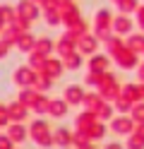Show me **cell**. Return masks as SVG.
Here are the masks:
<instances>
[{
  "label": "cell",
  "instance_id": "cell-24",
  "mask_svg": "<svg viewBox=\"0 0 144 149\" xmlns=\"http://www.w3.org/2000/svg\"><path fill=\"white\" fill-rule=\"evenodd\" d=\"M103 149H125V144H120V142H106Z\"/></svg>",
  "mask_w": 144,
  "mask_h": 149
},
{
  "label": "cell",
  "instance_id": "cell-27",
  "mask_svg": "<svg viewBox=\"0 0 144 149\" xmlns=\"http://www.w3.org/2000/svg\"><path fill=\"white\" fill-rule=\"evenodd\" d=\"M74 149H96V142H86L82 147H74Z\"/></svg>",
  "mask_w": 144,
  "mask_h": 149
},
{
  "label": "cell",
  "instance_id": "cell-13",
  "mask_svg": "<svg viewBox=\"0 0 144 149\" xmlns=\"http://www.w3.org/2000/svg\"><path fill=\"white\" fill-rule=\"evenodd\" d=\"M48 104H51V99H46V96H41V94H38V99L34 101L31 111H34L36 116H46V113H48Z\"/></svg>",
  "mask_w": 144,
  "mask_h": 149
},
{
  "label": "cell",
  "instance_id": "cell-12",
  "mask_svg": "<svg viewBox=\"0 0 144 149\" xmlns=\"http://www.w3.org/2000/svg\"><path fill=\"white\" fill-rule=\"evenodd\" d=\"M125 149H144V139L132 130V132L125 137Z\"/></svg>",
  "mask_w": 144,
  "mask_h": 149
},
{
  "label": "cell",
  "instance_id": "cell-29",
  "mask_svg": "<svg viewBox=\"0 0 144 149\" xmlns=\"http://www.w3.org/2000/svg\"><path fill=\"white\" fill-rule=\"evenodd\" d=\"M12 149H22V147H12Z\"/></svg>",
  "mask_w": 144,
  "mask_h": 149
},
{
  "label": "cell",
  "instance_id": "cell-28",
  "mask_svg": "<svg viewBox=\"0 0 144 149\" xmlns=\"http://www.w3.org/2000/svg\"><path fill=\"white\" fill-rule=\"evenodd\" d=\"M139 79H144V68H142V72H139Z\"/></svg>",
  "mask_w": 144,
  "mask_h": 149
},
{
  "label": "cell",
  "instance_id": "cell-11",
  "mask_svg": "<svg viewBox=\"0 0 144 149\" xmlns=\"http://www.w3.org/2000/svg\"><path fill=\"white\" fill-rule=\"evenodd\" d=\"M103 104H106V99H103L101 94H86L84 101H82V106H84L86 111H91V113H96V111H99Z\"/></svg>",
  "mask_w": 144,
  "mask_h": 149
},
{
  "label": "cell",
  "instance_id": "cell-14",
  "mask_svg": "<svg viewBox=\"0 0 144 149\" xmlns=\"http://www.w3.org/2000/svg\"><path fill=\"white\" fill-rule=\"evenodd\" d=\"M15 82H17L19 87H26V84H31V82H34V74L29 72V70H24V68H19V72L15 74Z\"/></svg>",
  "mask_w": 144,
  "mask_h": 149
},
{
  "label": "cell",
  "instance_id": "cell-6",
  "mask_svg": "<svg viewBox=\"0 0 144 149\" xmlns=\"http://www.w3.org/2000/svg\"><path fill=\"white\" fill-rule=\"evenodd\" d=\"M99 94H101L106 101H115V99L120 96L118 87H115V79L111 77V74H108V77H103V79L99 82Z\"/></svg>",
  "mask_w": 144,
  "mask_h": 149
},
{
  "label": "cell",
  "instance_id": "cell-2",
  "mask_svg": "<svg viewBox=\"0 0 144 149\" xmlns=\"http://www.w3.org/2000/svg\"><path fill=\"white\" fill-rule=\"evenodd\" d=\"M134 120H132V116L130 113H115L111 120H108V130L113 135H118V137H127L132 130H134Z\"/></svg>",
  "mask_w": 144,
  "mask_h": 149
},
{
  "label": "cell",
  "instance_id": "cell-18",
  "mask_svg": "<svg viewBox=\"0 0 144 149\" xmlns=\"http://www.w3.org/2000/svg\"><path fill=\"white\" fill-rule=\"evenodd\" d=\"M130 116H132L134 123H144V101H139V104H134V106H132Z\"/></svg>",
  "mask_w": 144,
  "mask_h": 149
},
{
  "label": "cell",
  "instance_id": "cell-10",
  "mask_svg": "<svg viewBox=\"0 0 144 149\" xmlns=\"http://www.w3.org/2000/svg\"><path fill=\"white\" fill-rule=\"evenodd\" d=\"M96 120H99V118H96V113H91V111H86V108H84L82 113H77V116H74V130H86L89 125H94Z\"/></svg>",
  "mask_w": 144,
  "mask_h": 149
},
{
  "label": "cell",
  "instance_id": "cell-17",
  "mask_svg": "<svg viewBox=\"0 0 144 149\" xmlns=\"http://www.w3.org/2000/svg\"><path fill=\"white\" fill-rule=\"evenodd\" d=\"M132 106H134V104H130V101H127V99H122V96H118V99L113 101V108L118 111V113H130Z\"/></svg>",
  "mask_w": 144,
  "mask_h": 149
},
{
  "label": "cell",
  "instance_id": "cell-1",
  "mask_svg": "<svg viewBox=\"0 0 144 149\" xmlns=\"http://www.w3.org/2000/svg\"><path fill=\"white\" fill-rule=\"evenodd\" d=\"M29 139L41 149H53V125L43 120V116H38L29 123Z\"/></svg>",
  "mask_w": 144,
  "mask_h": 149
},
{
  "label": "cell",
  "instance_id": "cell-20",
  "mask_svg": "<svg viewBox=\"0 0 144 149\" xmlns=\"http://www.w3.org/2000/svg\"><path fill=\"white\" fill-rule=\"evenodd\" d=\"M12 147H17V144L7 137V132H5V135H0V149H12Z\"/></svg>",
  "mask_w": 144,
  "mask_h": 149
},
{
  "label": "cell",
  "instance_id": "cell-25",
  "mask_svg": "<svg viewBox=\"0 0 144 149\" xmlns=\"http://www.w3.org/2000/svg\"><path fill=\"white\" fill-rule=\"evenodd\" d=\"M134 132H137V135L144 139V123H137V125H134Z\"/></svg>",
  "mask_w": 144,
  "mask_h": 149
},
{
  "label": "cell",
  "instance_id": "cell-22",
  "mask_svg": "<svg viewBox=\"0 0 144 149\" xmlns=\"http://www.w3.org/2000/svg\"><path fill=\"white\" fill-rule=\"evenodd\" d=\"M106 65H108V63H106L103 58H96V60H91V68H94L96 72H101V70L106 68Z\"/></svg>",
  "mask_w": 144,
  "mask_h": 149
},
{
  "label": "cell",
  "instance_id": "cell-4",
  "mask_svg": "<svg viewBox=\"0 0 144 149\" xmlns=\"http://www.w3.org/2000/svg\"><path fill=\"white\" fill-rule=\"evenodd\" d=\"M5 132H7V137L12 139L15 144H24L26 139H29V127L24 123H10L5 127Z\"/></svg>",
  "mask_w": 144,
  "mask_h": 149
},
{
  "label": "cell",
  "instance_id": "cell-15",
  "mask_svg": "<svg viewBox=\"0 0 144 149\" xmlns=\"http://www.w3.org/2000/svg\"><path fill=\"white\" fill-rule=\"evenodd\" d=\"M113 116H115V108H113L111 104H103L99 111H96V118H99V120H103V123H108Z\"/></svg>",
  "mask_w": 144,
  "mask_h": 149
},
{
  "label": "cell",
  "instance_id": "cell-26",
  "mask_svg": "<svg viewBox=\"0 0 144 149\" xmlns=\"http://www.w3.org/2000/svg\"><path fill=\"white\" fill-rule=\"evenodd\" d=\"M101 82V77H96V74H89V77H86V84H99Z\"/></svg>",
  "mask_w": 144,
  "mask_h": 149
},
{
  "label": "cell",
  "instance_id": "cell-9",
  "mask_svg": "<svg viewBox=\"0 0 144 149\" xmlns=\"http://www.w3.org/2000/svg\"><path fill=\"white\" fill-rule=\"evenodd\" d=\"M84 96H86V94H84V89H82L79 84H70V87L65 89V101H67L70 106H82Z\"/></svg>",
  "mask_w": 144,
  "mask_h": 149
},
{
  "label": "cell",
  "instance_id": "cell-7",
  "mask_svg": "<svg viewBox=\"0 0 144 149\" xmlns=\"http://www.w3.org/2000/svg\"><path fill=\"white\" fill-rule=\"evenodd\" d=\"M7 116H10V123H26L29 106H24L22 101H15V104L7 106Z\"/></svg>",
  "mask_w": 144,
  "mask_h": 149
},
{
  "label": "cell",
  "instance_id": "cell-19",
  "mask_svg": "<svg viewBox=\"0 0 144 149\" xmlns=\"http://www.w3.org/2000/svg\"><path fill=\"white\" fill-rule=\"evenodd\" d=\"M43 74H46V77H58V74H60V65H58V63H48Z\"/></svg>",
  "mask_w": 144,
  "mask_h": 149
},
{
  "label": "cell",
  "instance_id": "cell-8",
  "mask_svg": "<svg viewBox=\"0 0 144 149\" xmlns=\"http://www.w3.org/2000/svg\"><path fill=\"white\" fill-rule=\"evenodd\" d=\"M120 96L127 99L130 104H139V101H144V87H139V84H125L120 89Z\"/></svg>",
  "mask_w": 144,
  "mask_h": 149
},
{
  "label": "cell",
  "instance_id": "cell-16",
  "mask_svg": "<svg viewBox=\"0 0 144 149\" xmlns=\"http://www.w3.org/2000/svg\"><path fill=\"white\" fill-rule=\"evenodd\" d=\"M36 99H38V94H36V91H31V89H22V91H19V101H22L24 106H29V108L34 106Z\"/></svg>",
  "mask_w": 144,
  "mask_h": 149
},
{
  "label": "cell",
  "instance_id": "cell-21",
  "mask_svg": "<svg viewBox=\"0 0 144 149\" xmlns=\"http://www.w3.org/2000/svg\"><path fill=\"white\" fill-rule=\"evenodd\" d=\"M10 125V116H7V108L0 106V127H7Z\"/></svg>",
  "mask_w": 144,
  "mask_h": 149
},
{
  "label": "cell",
  "instance_id": "cell-5",
  "mask_svg": "<svg viewBox=\"0 0 144 149\" xmlns=\"http://www.w3.org/2000/svg\"><path fill=\"white\" fill-rule=\"evenodd\" d=\"M70 104H67L65 99H51V104H48V118H53V120H63L67 113H70V108H67Z\"/></svg>",
  "mask_w": 144,
  "mask_h": 149
},
{
  "label": "cell",
  "instance_id": "cell-23",
  "mask_svg": "<svg viewBox=\"0 0 144 149\" xmlns=\"http://www.w3.org/2000/svg\"><path fill=\"white\" fill-rule=\"evenodd\" d=\"M48 89H51V79L43 77L41 82H38V91H48Z\"/></svg>",
  "mask_w": 144,
  "mask_h": 149
},
{
  "label": "cell",
  "instance_id": "cell-3",
  "mask_svg": "<svg viewBox=\"0 0 144 149\" xmlns=\"http://www.w3.org/2000/svg\"><path fill=\"white\" fill-rule=\"evenodd\" d=\"M53 149H72L70 127H53Z\"/></svg>",
  "mask_w": 144,
  "mask_h": 149
}]
</instances>
